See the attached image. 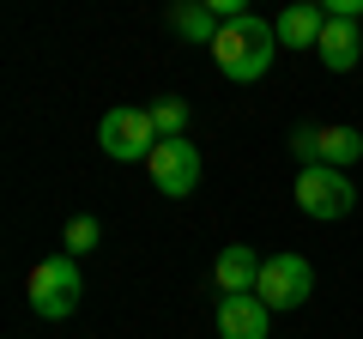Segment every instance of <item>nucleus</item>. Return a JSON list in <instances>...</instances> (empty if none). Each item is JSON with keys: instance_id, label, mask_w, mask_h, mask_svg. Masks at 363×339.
<instances>
[{"instance_id": "obj_10", "label": "nucleus", "mask_w": 363, "mask_h": 339, "mask_svg": "<svg viewBox=\"0 0 363 339\" xmlns=\"http://www.w3.org/2000/svg\"><path fill=\"white\" fill-rule=\"evenodd\" d=\"M279 43L285 49H315L321 43V30H327V6H309V0H297V6H285L279 13Z\"/></svg>"}, {"instance_id": "obj_15", "label": "nucleus", "mask_w": 363, "mask_h": 339, "mask_svg": "<svg viewBox=\"0 0 363 339\" xmlns=\"http://www.w3.org/2000/svg\"><path fill=\"white\" fill-rule=\"evenodd\" d=\"M291 152H297L303 170H315V164H321V128H297V133H291Z\"/></svg>"}, {"instance_id": "obj_3", "label": "nucleus", "mask_w": 363, "mask_h": 339, "mask_svg": "<svg viewBox=\"0 0 363 339\" xmlns=\"http://www.w3.org/2000/svg\"><path fill=\"white\" fill-rule=\"evenodd\" d=\"M97 145H104L116 164H152V152L164 140H157V128H152V109H109V116L97 121Z\"/></svg>"}, {"instance_id": "obj_2", "label": "nucleus", "mask_w": 363, "mask_h": 339, "mask_svg": "<svg viewBox=\"0 0 363 339\" xmlns=\"http://www.w3.org/2000/svg\"><path fill=\"white\" fill-rule=\"evenodd\" d=\"M79 297H85V273H79L73 255H49V261L30 267V309L43 321H67L79 309Z\"/></svg>"}, {"instance_id": "obj_7", "label": "nucleus", "mask_w": 363, "mask_h": 339, "mask_svg": "<svg viewBox=\"0 0 363 339\" xmlns=\"http://www.w3.org/2000/svg\"><path fill=\"white\" fill-rule=\"evenodd\" d=\"M218 333L224 339H267L272 333V309L255 297V291H242V297H218Z\"/></svg>"}, {"instance_id": "obj_6", "label": "nucleus", "mask_w": 363, "mask_h": 339, "mask_svg": "<svg viewBox=\"0 0 363 339\" xmlns=\"http://www.w3.org/2000/svg\"><path fill=\"white\" fill-rule=\"evenodd\" d=\"M145 176H152V188L164 200H188L200 188V152L188 140H164L152 152V164H145Z\"/></svg>"}, {"instance_id": "obj_11", "label": "nucleus", "mask_w": 363, "mask_h": 339, "mask_svg": "<svg viewBox=\"0 0 363 339\" xmlns=\"http://www.w3.org/2000/svg\"><path fill=\"white\" fill-rule=\"evenodd\" d=\"M169 30L212 49V43H218V30H224V18H218V6H212V0H182V6H169Z\"/></svg>"}, {"instance_id": "obj_9", "label": "nucleus", "mask_w": 363, "mask_h": 339, "mask_svg": "<svg viewBox=\"0 0 363 339\" xmlns=\"http://www.w3.org/2000/svg\"><path fill=\"white\" fill-rule=\"evenodd\" d=\"M260 267H267V261H260L248 243H230L218 261H212V285H218L224 297H242V291H255V285H260Z\"/></svg>"}, {"instance_id": "obj_13", "label": "nucleus", "mask_w": 363, "mask_h": 339, "mask_svg": "<svg viewBox=\"0 0 363 339\" xmlns=\"http://www.w3.org/2000/svg\"><path fill=\"white\" fill-rule=\"evenodd\" d=\"M152 128H157V140H188V104H182V97H157Z\"/></svg>"}, {"instance_id": "obj_4", "label": "nucleus", "mask_w": 363, "mask_h": 339, "mask_svg": "<svg viewBox=\"0 0 363 339\" xmlns=\"http://www.w3.org/2000/svg\"><path fill=\"white\" fill-rule=\"evenodd\" d=\"M297 206L309 212L315 224H333V218H345V212L357 206V188H351L345 170L315 164V170H297Z\"/></svg>"}, {"instance_id": "obj_8", "label": "nucleus", "mask_w": 363, "mask_h": 339, "mask_svg": "<svg viewBox=\"0 0 363 339\" xmlns=\"http://www.w3.org/2000/svg\"><path fill=\"white\" fill-rule=\"evenodd\" d=\"M315 55L327 61V73H351V67H363V25H357V18H327Z\"/></svg>"}, {"instance_id": "obj_12", "label": "nucleus", "mask_w": 363, "mask_h": 339, "mask_svg": "<svg viewBox=\"0 0 363 339\" xmlns=\"http://www.w3.org/2000/svg\"><path fill=\"white\" fill-rule=\"evenodd\" d=\"M357 157H363V133L357 128H339V121L321 128V164L327 170H345V164H357Z\"/></svg>"}, {"instance_id": "obj_1", "label": "nucleus", "mask_w": 363, "mask_h": 339, "mask_svg": "<svg viewBox=\"0 0 363 339\" xmlns=\"http://www.w3.org/2000/svg\"><path fill=\"white\" fill-rule=\"evenodd\" d=\"M272 55H279V30H272L267 18H255V13L230 18V25L218 30V43H212V61H218V73L236 79V85H255V79H267Z\"/></svg>"}, {"instance_id": "obj_14", "label": "nucleus", "mask_w": 363, "mask_h": 339, "mask_svg": "<svg viewBox=\"0 0 363 339\" xmlns=\"http://www.w3.org/2000/svg\"><path fill=\"white\" fill-rule=\"evenodd\" d=\"M97 243H104V230H97V218H85V212H79V218H67V230H61V248L73 255V261H79V255H91Z\"/></svg>"}, {"instance_id": "obj_16", "label": "nucleus", "mask_w": 363, "mask_h": 339, "mask_svg": "<svg viewBox=\"0 0 363 339\" xmlns=\"http://www.w3.org/2000/svg\"><path fill=\"white\" fill-rule=\"evenodd\" d=\"M327 18H363V0H327Z\"/></svg>"}, {"instance_id": "obj_5", "label": "nucleus", "mask_w": 363, "mask_h": 339, "mask_svg": "<svg viewBox=\"0 0 363 339\" xmlns=\"http://www.w3.org/2000/svg\"><path fill=\"white\" fill-rule=\"evenodd\" d=\"M309 291H315V267L303 261V255H267V267H260V285H255V297L267 303V309H303L309 303Z\"/></svg>"}]
</instances>
